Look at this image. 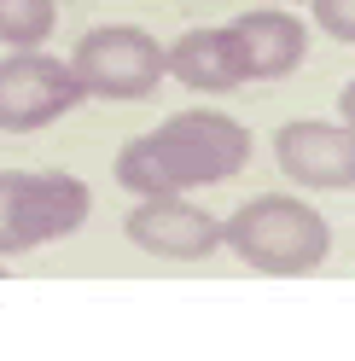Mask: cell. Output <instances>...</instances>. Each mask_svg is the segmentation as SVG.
I'll list each match as a JSON object with an SVG mask.
<instances>
[{
  "instance_id": "obj_7",
  "label": "cell",
  "mask_w": 355,
  "mask_h": 361,
  "mask_svg": "<svg viewBox=\"0 0 355 361\" xmlns=\"http://www.w3.org/2000/svg\"><path fill=\"white\" fill-rule=\"evenodd\" d=\"M123 233L135 251L146 257H169V262H204L221 251V221L187 204V192H163V198H140L123 216Z\"/></svg>"
},
{
  "instance_id": "obj_12",
  "label": "cell",
  "mask_w": 355,
  "mask_h": 361,
  "mask_svg": "<svg viewBox=\"0 0 355 361\" xmlns=\"http://www.w3.org/2000/svg\"><path fill=\"white\" fill-rule=\"evenodd\" d=\"M338 123H349V128H355V82L338 94Z\"/></svg>"
},
{
  "instance_id": "obj_14",
  "label": "cell",
  "mask_w": 355,
  "mask_h": 361,
  "mask_svg": "<svg viewBox=\"0 0 355 361\" xmlns=\"http://www.w3.org/2000/svg\"><path fill=\"white\" fill-rule=\"evenodd\" d=\"M6 274H12V268H6V257H0V280H6Z\"/></svg>"
},
{
  "instance_id": "obj_11",
  "label": "cell",
  "mask_w": 355,
  "mask_h": 361,
  "mask_svg": "<svg viewBox=\"0 0 355 361\" xmlns=\"http://www.w3.org/2000/svg\"><path fill=\"white\" fill-rule=\"evenodd\" d=\"M309 6H315V24H320L332 41L355 47V0H309Z\"/></svg>"
},
{
  "instance_id": "obj_8",
  "label": "cell",
  "mask_w": 355,
  "mask_h": 361,
  "mask_svg": "<svg viewBox=\"0 0 355 361\" xmlns=\"http://www.w3.org/2000/svg\"><path fill=\"white\" fill-rule=\"evenodd\" d=\"M239 35V59H245V82H280L292 76L303 53H309V30L303 18H292L285 6H251L233 18Z\"/></svg>"
},
{
  "instance_id": "obj_6",
  "label": "cell",
  "mask_w": 355,
  "mask_h": 361,
  "mask_svg": "<svg viewBox=\"0 0 355 361\" xmlns=\"http://www.w3.org/2000/svg\"><path fill=\"white\" fill-rule=\"evenodd\" d=\"M274 164L303 192H349L355 187V128L297 117L274 134Z\"/></svg>"
},
{
  "instance_id": "obj_4",
  "label": "cell",
  "mask_w": 355,
  "mask_h": 361,
  "mask_svg": "<svg viewBox=\"0 0 355 361\" xmlns=\"http://www.w3.org/2000/svg\"><path fill=\"white\" fill-rule=\"evenodd\" d=\"M70 71L82 82L87 99H151L158 82L169 76L163 71V41L146 35L135 24H99L76 41L70 53Z\"/></svg>"
},
{
  "instance_id": "obj_13",
  "label": "cell",
  "mask_w": 355,
  "mask_h": 361,
  "mask_svg": "<svg viewBox=\"0 0 355 361\" xmlns=\"http://www.w3.org/2000/svg\"><path fill=\"white\" fill-rule=\"evenodd\" d=\"M251 6H292V0H251Z\"/></svg>"
},
{
  "instance_id": "obj_10",
  "label": "cell",
  "mask_w": 355,
  "mask_h": 361,
  "mask_svg": "<svg viewBox=\"0 0 355 361\" xmlns=\"http://www.w3.org/2000/svg\"><path fill=\"white\" fill-rule=\"evenodd\" d=\"M58 24L53 0H0V47H41Z\"/></svg>"
},
{
  "instance_id": "obj_5",
  "label": "cell",
  "mask_w": 355,
  "mask_h": 361,
  "mask_svg": "<svg viewBox=\"0 0 355 361\" xmlns=\"http://www.w3.org/2000/svg\"><path fill=\"white\" fill-rule=\"evenodd\" d=\"M82 82L70 59H53L41 47H6L0 59V134H30L82 105Z\"/></svg>"
},
{
  "instance_id": "obj_1",
  "label": "cell",
  "mask_w": 355,
  "mask_h": 361,
  "mask_svg": "<svg viewBox=\"0 0 355 361\" xmlns=\"http://www.w3.org/2000/svg\"><path fill=\"white\" fill-rule=\"evenodd\" d=\"M251 164V134L228 111H175L163 128L135 134L117 152V187L135 198H163V192H192V187H221Z\"/></svg>"
},
{
  "instance_id": "obj_2",
  "label": "cell",
  "mask_w": 355,
  "mask_h": 361,
  "mask_svg": "<svg viewBox=\"0 0 355 361\" xmlns=\"http://www.w3.org/2000/svg\"><path fill=\"white\" fill-rule=\"evenodd\" d=\"M221 245L245 268H256V274L297 280V274H315L326 262L332 228L315 204H303L292 192H256L221 221Z\"/></svg>"
},
{
  "instance_id": "obj_9",
  "label": "cell",
  "mask_w": 355,
  "mask_h": 361,
  "mask_svg": "<svg viewBox=\"0 0 355 361\" xmlns=\"http://www.w3.org/2000/svg\"><path fill=\"white\" fill-rule=\"evenodd\" d=\"M163 71L192 87V94H233L245 82V59H239V35L233 24L221 30H187L181 41L163 47Z\"/></svg>"
},
{
  "instance_id": "obj_3",
  "label": "cell",
  "mask_w": 355,
  "mask_h": 361,
  "mask_svg": "<svg viewBox=\"0 0 355 361\" xmlns=\"http://www.w3.org/2000/svg\"><path fill=\"white\" fill-rule=\"evenodd\" d=\"M87 216H94L87 180L64 169H0V257L58 245L82 233Z\"/></svg>"
}]
</instances>
